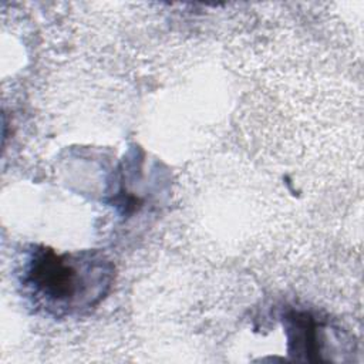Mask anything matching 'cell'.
I'll return each mask as SVG.
<instances>
[{
  "label": "cell",
  "mask_w": 364,
  "mask_h": 364,
  "mask_svg": "<svg viewBox=\"0 0 364 364\" xmlns=\"http://www.w3.org/2000/svg\"><path fill=\"white\" fill-rule=\"evenodd\" d=\"M112 262L97 250L55 253L31 250L20 277L34 307L54 317L80 314L95 307L111 290Z\"/></svg>",
  "instance_id": "obj_1"
}]
</instances>
